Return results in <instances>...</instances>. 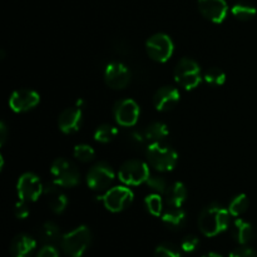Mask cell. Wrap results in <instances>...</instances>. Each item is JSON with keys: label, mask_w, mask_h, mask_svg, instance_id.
<instances>
[{"label": "cell", "mask_w": 257, "mask_h": 257, "mask_svg": "<svg viewBox=\"0 0 257 257\" xmlns=\"http://www.w3.org/2000/svg\"><path fill=\"white\" fill-rule=\"evenodd\" d=\"M37 247V241L29 235L20 233L10 242V255L13 257H29Z\"/></svg>", "instance_id": "18"}, {"label": "cell", "mask_w": 257, "mask_h": 257, "mask_svg": "<svg viewBox=\"0 0 257 257\" xmlns=\"http://www.w3.org/2000/svg\"><path fill=\"white\" fill-rule=\"evenodd\" d=\"M37 257H59V252L53 245H44L38 251Z\"/></svg>", "instance_id": "35"}, {"label": "cell", "mask_w": 257, "mask_h": 257, "mask_svg": "<svg viewBox=\"0 0 257 257\" xmlns=\"http://www.w3.org/2000/svg\"><path fill=\"white\" fill-rule=\"evenodd\" d=\"M40 102V95L32 89H18L9 98V107L15 113H25L37 107Z\"/></svg>", "instance_id": "13"}, {"label": "cell", "mask_w": 257, "mask_h": 257, "mask_svg": "<svg viewBox=\"0 0 257 257\" xmlns=\"http://www.w3.org/2000/svg\"><path fill=\"white\" fill-rule=\"evenodd\" d=\"M202 257H223V256L218 255V253H216V252H208L207 255H205V256H202Z\"/></svg>", "instance_id": "37"}, {"label": "cell", "mask_w": 257, "mask_h": 257, "mask_svg": "<svg viewBox=\"0 0 257 257\" xmlns=\"http://www.w3.org/2000/svg\"><path fill=\"white\" fill-rule=\"evenodd\" d=\"M115 173L112 166L105 162H99L93 166L87 175V185L90 190L102 192L107 191L110 183L114 181Z\"/></svg>", "instance_id": "8"}, {"label": "cell", "mask_w": 257, "mask_h": 257, "mask_svg": "<svg viewBox=\"0 0 257 257\" xmlns=\"http://www.w3.org/2000/svg\"><path fill=\"white\" fill-rule=\"evenodd\" d=\"M180 92L175 87H162L153 95V104L160 112H168L173 109L180 102Z\"/></svg>", "instance_id": "16"}, {"label": "cell", "mask_w": 257, "mask_h": 257, "mask_svg": "<svg viewBox=\"0 0 257 257\" xmlns=\"http://www.w3.org/2000/svg\"><path fill=\"white\" fill-rule=\"evenodd\" d=\"M145 206L152 216H161L163 211V201L158 193H152L145 198Z\"/></svg>", "instance_id": "28"}, {"label": "cell", "mask_w": 257, "mask_h": 257, "mask_svg": "<svg viewBox=\"0 0 257 257\" xmlns=\"http://www.w3.org/2000/svg\"><path fill=\"white\" fill-rule=\"evenodd\" d=\"M17 192L20 200L35 202L44 193V186L37 175L27 172L22 175L17 183Z\"/></svg>", "instance_id": "10"}, {"label": "cell", "mask_w": 257, "mask_h": 257, "mask_svg": "<svg viewBox=\"0 0 257 257\" xmlns=\"http://www.w3.org/2000/svg\"><path fill=\"white\" fill-rule=\"evenodd\" d=\"M73 155L80 162H90L95 158V152L90 146L88 145H78L74 147V151H73Z\"/></svg>", "instance_id": "29"}, {"label": "cell", "mask_w": 257, "mask_h": 257, "mask_svg": "<svg viewBox=\"0 0 257 257\" xmlns=\"http://www.w3.org/2000/svg\"><path fill=\"white\" fill-rule=\"evenodd\" d=\"M203 79L207 84L213 85V87H220L226 82V74L222 69L213 67L206 70Z\"/></svg>", "instance_id": "27"}, {"label": "cell", "mask_w": 257, "mask_h": 257, "mask_svg": "<svg viewBox=\"0 0 257 257\" xmlns=\"http://www.w3.org/2000/svg\"><path fill=\"white\" fill-rule=\"evenodd\" d=\"M150 166L140 160L125 161L118 171V178L127 186H138L150 178Z\"/></svg>", "instance_id": "6"}, {"label": "cell", "mask_w": 257, "mask_h": 257, "mask_svg": "<svg viewBox=\"0 0 257 257\" xmlns=\"http://www.w3.org/2000/svg\"><path fill=\"white\" fill-rule=\"evenodd\" d=\"M143 133H145L146 140L150 141L151 143H157L163 142L170 135V131H168V127L165 123L155 122L148 125Z\"/></svg>", "instance_id": "22"}, {"label": "cell", "mask_w": 257, "mask_h": 257, "mask_svg": "<svg viewBox=\"0 0 257 257\" xmlns=\"http://www.w3.org/2000/svg\"><path fill=\"white\" fill-rule=\"evenodd\" d=\"M140 113V105L131 98L118 100L113 107V115H114L115 122L122 127H133L137 124Z\"/></svg>", "instance_id": "11"}, {"label": "cell", "mask_w": 257, "mask_h": 257, "mask_svg": "<svg viewBox=\"0 0 257 257\" xmlns=\"http://www.w3.org/2000/svg\"><path fill=\"white\" fill-rule=\"evenodd\" d=\"M175 80L178 85L191 90L197 87L202 80L201 68L197 62L191 58H183L175 68Z\"/></svg>", "instance_id": "5"}, {"label": "cell", "mask_w": 257, "mask_h": 257, "mask_svg": "<svg viewBox=\"0 0 257 257\" xmlns=\"http://www.w3.org/2000/svg\"><path fill=\"white\" fill-rule=\"evenodd\" d=\"M186 221H187V216H186V212L181 207H170V210H167L162 215V222L168 230H181L186 225Z\"/></svg>", "instance_id": "21"}, {"label": "cell", "mask_w": 257, "mask_h": 257, "mask_svg": "<svg viewBox=\"0 0 257 257\" xmlns=\"http://www.w3.org/2000/svg\"><path fill=\"white\" fill-rule=\"evenodd\" d=\"M198 245H200V240H198L197 236L195 235L186 236V237L182 240V242H181V247H182V250L188 253L195 252V251L197 250Z\"/></svg>", "instance_id": "32"}, {"label": "cell", "mask_w": 257, "mask_h": 257, "mask_svg": "<svg viewBox=\"0 0 257 257\" xmlns=\"http://www.w3.org/2000/svg\"><path fill=\"white\" fill-rule=\"evenodd\" d=\"M7 137H8V128L7 125H5L4 122L0 123V143H2V146L4 145L5 141H7Z\"/></svg>", "instance_id": "36"}, {"label": "cell", "mask_w": 257, "mask_h": 257, "mask_svg": "<svg viewBox=\"0 0 257 257\" xmlns=\"http://www.w3.org/2000/svg\"><path fill=\"white\" fill-rule=\"evenodd\" d=\"M187 198V188L182 182H173L165 192V201L168 207L180 208Z\"/></svg>", "instance_id": "19"}, {"label": "cell", "mask_w": 257, "mask_h": 257, "mask_svg": "<svg viewBox=\"0 0 257 257\" xmlns=\"http://www.w3.org/2000/svg\"><path fill=\"white\" fill-rule=\"evenodd\" d=\"M53 182L60 187H74L80 182V173L77 166L65 158H57L50 166Z\"/></svg>", "instance_id": "4"}, {"label": "cell", "mask_w": 257, "mask_h": 257, "mask_svg": "<svg viewBox=\"0 0 257 257\" xmlns=\"http://www.w3.org/2000/svg\"><path fill=\"white\" fill-rule=\"evenodd\" d=\"M201 14L215 24H221L226 19L228 5L226 0H198Z\"/></svg>", "instance_id": "14"}, {"label": "cell", "mask_w": 257, "mask_h": 257, "mask_svg": "<svg viewBox=\"0 0 257 257\" xmlns=\"http://www.w3.org/2000/svg\"><path fill=\"white\" fill-rule=\"evenodd\" d=\"M133 201V192L125 186H115L105 191L102 197L104 207L110 212H120L125 210Z\"/></svg>", "instance_id": "9"}, {"label": "cell", "mask_w": 257, "mask_h": 257, "mask_svg": "<svg viewBox=\"0 0 257 257\" xmlns=\"http://www.w3.org/2000/svg\"><path fill=\"white\" fill-rule=\"evenodd\" d=\"M118 130L112 124H102L94 131V140L99 143H109L117 137Z\"/></svg>", "instance_id": "26"}, {"label": "cell", "mask_w": 257, "mask_h": 257, "mask_svg": "<svg viewBox=\"0 0 257 257\" xmlns=\"http://www.w3.org/2000/svg\"><path fill=\"white\" fill-rule=\"evenodd\" d=\"M232 237L237 243L241 246L247 245L250 241H252L253 236H255V230L253 226L247 221L242 220V218H237L232 225Z\"/></svg>", "instance_id": "20"}, {"label": "cell", "mask_w": 257, "mask_h": 257, "mask_svg": "<svg viewBox=\"0 0 257 257\" xmlns=\"http://www.w3.org/2000/svg\"><path fill=\"white\" fill-rule=\"evenodd\" d=\"M104 80L112 89H124L131 83V72L123 63L112 62L105 68Z\"/></svg>", "instance_id": "12"}, {"label": "cell", "mask_w": 257, "mask_h": 257, "mask_svg": "<svg viewBox=\"0 0 257 257\" xmlns=\"http://www.w3.org/2000/svg\"><path fill=\"white\" fill-rule=\"evenodd\" d=\"M83 112L80 107L67 108L58 118V127L64 135H73L82 127Z\"/></svg>", "instance_id": "15"}, {"label": "cell", "mask_w": 257, "mask_h": 257, "mask_svg": "<svg viewBox=\"0 0 257 257\" xmlns=\"http://www.w3.org/2000/svg\"><path fill=\"white\" fill-rule=\"evenodd\" d=\"M146 50L151 59L158 63H165L172 57L175 45H173L172 39L167 34L157 33L148 38V40L146 42Z\"/></svg>", "instance_id": "7"}, {"label": "cell", "mask_w": 257, "mask_h": 257, "mask_svg": "<svg viewBox=\"0 0 257 257\" xmlns=\"http://www.w3.org/2000/svg\"><path fill=\"white\" fill-rule=\"evenodd\" d=\"M248 198L247 196L241 193V195L235 196V197L231 200L230 205H228V212L231 213V216L233 217H238V216L243 215V213L247 211L248 208Z\"/></svg>", "instance_id": "25"}, {"label": "cell", "mask_w": 257, "mask_h": 257, "mask_svg": "<svg viewBox=\"0 0 257 257\" xmlns=\"http://www.w3.org/2000/svg\"><path fill=\"white\" fill-rule=\"evenodd\" d=\"M146 183H147V185L150 186L153 191H156L157 193H162V195H165L166 190H167V187H168L165 177H162V176H158V175H151L150 178H148L147 182Z\"/></svg>", "instance_id": "31"}, {"label": "cell", "mask_w": 257, "mask_h": 257, "mask_svg": "<svg viewBox=\"0 0 257 257\" xmlns=\"http://www.w3.org/2000/svg\"><path fill=\"white\" fill-rule=\"evenodd\" d=\"M230 217L231 213L228 212V208H225L217 203H212L203 208L201 212L198 217V227L205 236L215 237L227 230L230 225Z\"/></svg>", "instance_id": "1"}, {"label": "cell", "mask_w": 257, "mask_h": 257, "mask_svg": "<svg viewBox=\"0 0 257 257\" xmlns=\"http://www.w3.org/2000/svg\"><path fill=\"white\" fill-rule=\"evenodd\" d=\"M155 257H182L180 250L171 243H162L155 250Z\"/></svg>", "instance_id": "30"}, {"label": "cell", "mask_w": 257, "mask_h": 257, "mask_svg": "<svg viewBox=\"0 0 257 257\" xmlns=\"http://www.w3.org/2000/svg\"><path fill=\"white\" fill-rule=\"evenodd\" d=\"M92 242V233L87 226H79L65 233L60 241L63 252L69 257H82Z\"/></svg>", "instance_id": "3"}, {"label": "cell", "mask_w": 257, "mask_h": 257, "mask_svg": "<svg viewBox=\"0 0 257 257\" xmlns=\"http://www.w3.org/2000/svg\"><path fill=\"white\" fill-rule=\"evenodd\" d=\"M29 213L30 211H29V207H28L27 201H23V200L18 201L17 205H15L14 207L15 217L19 218V220H24V218H27L28 216H29Z\"/></svg>", "instance_id": "33"}, {"label": "cell", "mask_w": 257, "mask_h": 257, "mask_svg": "<svg viewBox=\"0 0 257 257\" xmlns=\"http://www.w3.org/2000/svg\"><path fill=\"white\" fill-rule=\"evenodd\" d=\"M230 257H257L256 251L247 246H241L240 248H236L235 251L230 253Z\"/></svg>", "instance_id": "34"}, {"label": "cell", "mask_w": 257, "mask_h": 257, "mask_svg": "<svg viewBox=\"0 0 257 257\" xmlns=\"http://www.w3.org/2000/svg\"><path fill=\"white\" fill-rule=\"evenodd\" d=\"M39 238L44 245H53L60 238V230L54 222L43 223L39 228Z\"/></svg>", "instance_id": "23"}, {"label": "cell", "mask_w": 257, "mask_h": 257, "mask_svg": "<svg viewBox=\"0 0 257 257\" xmlns=\"http://www.w3.org/2000/svg\"><path fill=\"white\" fill-rule=\"evenodd\" d=\"M231 12H232L233 17L236 19L241 20V22H248L252 18H255V15L257 14L256 8L252 4H248L246 2L236 3L232 9H231Z\"/></svg>", "instance_id": "24"}, {"label": "cell", "mask_w": 257, "mask_h": 257, "mask_svg": "<svg viewBox=\"0 0 257 257\" xmlns=\"http://www.w3.org/2000/svg\"><path fill=\"white\" fill-rule=\"evenodd\" d=\"M60 188L62 187L54 182L52 185L48 183L47 186H44V196L47 198L48 205H49L50 210L54 213H57V215L64 212L68 206L67 196H65V193Z\"/></svg>", "instance_id": "17"}, {"label": "cell", "mask_w": 257, "mask_h": 257, "mask_svg": "<svg viewBox=\"0 0 257 257\" xmlns=\"http://www.w3.org/2000/svg\"><path fill=\"white\" fill-rule=\"evenodd\" d=\"M148 165L160 172H168L176 167L178 155L172 147L163 142L151 143L146 151Z\"/></svg>", "instance_id": "2"}]
</instances>
